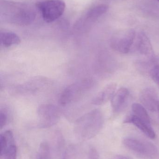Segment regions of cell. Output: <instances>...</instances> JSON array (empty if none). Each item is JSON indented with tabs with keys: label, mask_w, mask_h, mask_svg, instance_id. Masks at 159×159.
Masks as SVG:
<instances>
[{
	"label": "cell",
	"mask_w": 159,
	"mask_h": 159,
	"mask_svg": "<svg viewBox=\"0 0 159 159\" xmlns=\"http://www.w3.org/2000/svg\"><path fill=\"white\" fill-rule=\"evenodd\" d=\"M1 19L18 26H28L34 21L36 12L28 4L2 1L0 5Z\"/></svg>",
	"instance_id": "cell-1"
},
{
	"label": "cell",
	"mask_w": 159,
	"mask_h": 159,
	"mask_svg": "<svg viewBox=\"0 0 159 159\" xmlns=\"http://www.w3.org/2000/svg\"><path fill=\"white\" fill-rule=\"evenodd\" d=\"M103 124L104 117L101 112L98 109L92 110L76 120L75 134L81 141L90 140L100 132Z\"/></svg>",
	"instance_id": "cell-2"
},
{
	"label": "cell",
	"mask_w": 159,
	"mask_h": 159,
	"mask_svg": "<svg viewBox=\"0 0 159 159\" xmlns=\"http://www.w3.org/2000/svg\"><path fill=\"white\" fill-rule=\"evenodd\" d=\"M136 38V32L133 29H125L116 32L110 40L112 49L120 54H127L131 49Z\"/></svg>",
	"instance_id": "cell-3"
},
{
	"label": "cell",
	"mask_w": 159,
	"mask_h": 159,
	"mask_svg": "<svg viewBox=\"0 0 159 159\" xmlns=\"http://www.w3.org/2000/svg\"><path fill=\"white\" fill-rule=\"evenodd\" d=\"M35 6L41 12L44 20L50 23L62 16L66 4L62 0H45L36 3Z\"/></svg>",
	"instance_id": "cell-4"
},
{
	"label": "cell",
	"mask_w": 159,
	"mask_h": 159,
	"mask_svg": "<svg viewBox=\"0 0 159 159\" xmlns=\"http://www.w3.org/2000/svg\"><path fill=\"white\" fill-rule=\"evenodd\" d=\"M92 83L90 79H86L69 85L61 94L59 103L64 106L77 101L92 87Z\"/></svg>",
	"instance_id": "cell-5"
},
{
	"label": "cell",
	"mask_w": 159,
	"mask_h": 159,
	"mask_svg": "<svg viewBox=\"0 0 159 159\" xmlns=\"http://www.w3.org/2000/svg\"><path fill=\"white\" fill-rule=\"evenodd\" d=\"M123 144L129 150L147 157H155L158 153L157 147L150 142L127 138L124 139Z\"/></svg>",
	"instance_id": "cell-6"
},
{
	"label": "cell",
	"mask_w": 159,
	"mask_h": 159,
	"mask_svg": "<svg viewBox=\"0 0 159 159\" xmlns=\"http://www.w3.org/2000/svg\"><path fill=\"white\" fill-rule=\"evenodd\" d=\"M58 108L55 105L43 104L37 109L39 127L48 128L55 125L58 121L60 114Z\"/></svg>",
	"instance_id": "cell-7"
},
{
	"label": "cell",
	"mask_w": 159,
	"mask_h": 159,
	"mask_svg": "<svg viewBox=\"0 0 159 159\" xmlns=\"http://www.w3.org/2000/svg\"><path fill=\"white\" fill-rule=\"evenodd\" d=\"M140 100L143 105L151 112H157L159 104L157 93L152 88H147L140 93Z\"/></svg>",
	"instance_id": "cell-8"
},
{
	"label": "cell",
	"mask_w": 159,
	"mask_h": 159,
	"mask_svg": "<svg viewBox=\"0 0 159 159\" xmlns=\"http://www.w3.org/2000/svg\"><path fill=\"white\" fill-rule=\"evenodd\" d=\"M130 93L127 88H120L115 92L111 99L113 111L116 113H120L127 107L129 99Z\"/></svg>",
	"instance_id": "cell-9"
},
{
	"label": "cell",
	"mask_w": 159,
	"mask_h": 159,
	"mask_svg": "<svg viewBox=\"0 0 159 159\" xmlns=\"http://www.w3.org/2000/svg\"><path fill=\"white\" fill-rule=\"evenodd\" d=\"M136 48L137 51L142 56L149 59L155 56L152 44L146 34L143 31L138 33L136 39Z\"/></svg>",
	"instance_id": "cell-10"
},
{
	"label": "cell",
	"mask_w": 159,
	"mask_h": 159,
	"mask_svg": "<svg viewBox=\"0 0 159 159\" xmlns=\"http://www.w3.org/2000/svg\"><path fill=\"white\" fill-rule=\"evenodd\" d=\"M124 123L133 124L150 139H154L156 138V133L151 126V123L141 119L133 114L126 117L124 120Z\"/></svg>",
	"instance_id": "cell-11"
},
{
	"label": "cell",
	"mask_w": 159,
	"mask_h": 159,
	"mask_svg": "<svg viewBox=\"0 0 159 159\" xmlns=\"http://www.w3.org/2000/svg\"><path fill=\"white\" fill-rule=\"evenodd\" d=\"M117 85L115 83L107 85L93 98L91 103L95 105H101L112 99L116 92Z\"/></svg>",
	"instance_id": "cell-12"
},
{
	"label": "cell",
	"mask_w": 159,
	"mask_h": 159,
	"mask_svg": "<svg viewBox=\"0 0 159 159\" xmlns=\"http://www.w3.org/2000/svg\"><path fill=\"white\" fill-rule=\"evenodd\" d=\"M109 6L105 4L96 6L91 8L85 16V18L86 20L89 21H94L105 14L108 11Z\"/></svg>",
	"instance_id": "cell-13"
},
{
	"label": "cell",
	"mask_w": 159,
	"mask_h": 159,
	"mask_svg": "<svg viewBox=\"0 0 159 159\" xmlns=\"http://www.w3.org/2000/svg\"><path fill=\"white\" fill-rule=\"evenodd\" d=\"M1 44L5 47H9L20 43L21 39L19 36L12 32H3L0 34Z\"/></svg>",
	"instance_id": "cell-14"
},
{
	"label": "cell",
	"mask_w": 159,
	"mask_h": 159,
	"mask_svg": "<svg viewBox=\"0 0 159 159\" xmlns=\"http://www.w3.org/2000/svg\"><path fill=\"white\" fill-rule=\"evenodd\" d=\"M132 114L141 119L145 120L148 123H151L150 116L147 113L145 107L138 103H134L132 106Z\"/></svg>",
	"instance_id": "cell-15"
},
{
	"label": "cell",
	"mask_w": 159,
	"mask_h": 159,
	"mask_svg": "<svg viewBox=\"0 0 159 159\" xmlns=\"http://www.w3.org/2000/svg\"><path fill=\"white\" fill-rule=\"evenodd\" d=\"M0 156L2 159H16L17 148L14 136L10 138L5 150Z\"/></svg>",
	"instance_id": "cell-16"
},
{
	"label": "cell",
	"mask_w": 159,
	"mask_h": 159,
	"mask_svg": "<svg viewBox=\"0 0 159 159\" xmlns=\"http://www.w3.org/2000/svg\"><path fill=\"white\" fill-rule=\"evenodd\" d=\"M36 159H51L50 147L46 142H43L40 144Z\"/></svg>",
	"instance_id": "cell-17"
},
{
	"label": "cell",
	"mask_w": 159,
	"mask_h": 159,
	"mask_svg": "<svg viewBox=\"0 0 159 159\" xmlns=\"http://www.w3.org/2000/svg\"><path fill=\"white\" fill-rule=\"evenodd\" d=\"M151 78L159 87V64L154 66L150 70Z\"/></svg>",
	"instance_id": "cell-18"
},
{
	"label": "cell",
	"mask_w": 159,
	"mask_h": 159,
	"mask_svg": "<svg viewBox=\"0 0 159 159\" xmlns=\"http://www.w3.org/2000/svg\"><path fill=\"white\" fill-rule=\"evenodd\" d=\"M7 116L6 114L2 111L0 112V128L2 129L7 123Z\"/></svg>",
	"instance_id": "cell-19"
},
{
	"label": "cell",
	"mask_w": 159,
	"mask_h": 159,
	"mask_svg": "<svg viewBox=\"0 0 159 159\" xmlns=\"http://www.w3.org/2000/svg\"><path fill=\"white\" fill-rule=\"evenodd\" d=\"M113 159H129L128 157L122 155H117L114 157Z\"/></svg>",
	"instance_id": "cell-20"
},
{
	"label": "cell",
	"mask_w": 159,
	"mask_h": 159,
	"mask_svg": "<svg viewBox=\"0 0 159 159\" xmlns=\"http://www.w3.org/2000/svg\"><path fill=\"white\" fill-rule=\"evenodd\" d=\"M61 159H70L69 154L67 153V152H64V154L63 156Z\"/></svg>",
	"instance_id": "cell-21"
},
{
	"label": "cell",
	"mask_w": 159,
	"mask_h": 159,
	"mask_svg": "<svg viewBox=\"0 0 159 159\" xmlns=\"http://www.w3.org/2000/svg\"><path fill=\"white\" fill-rule=\"evenodd\" d=\"M157 112H158V114H159V104L158 108V110H157Z\"/></svg>",
	"instance_id": "cell-22"
},
{
	"label": "cell",
	"mask_w": 159,
	"mask_h": 159,
	"mask_svg": "<svg viewBox=\"0 0 159 159\" xmlns=\"http://www.w3.org/2000/svg\"><path fill=\"white\" fill-rule=\"evenodd\" d=\"M157 1H159V0H157Z\"/></svg>",
	"instance_id": "cell-23"
}]
</instances>
